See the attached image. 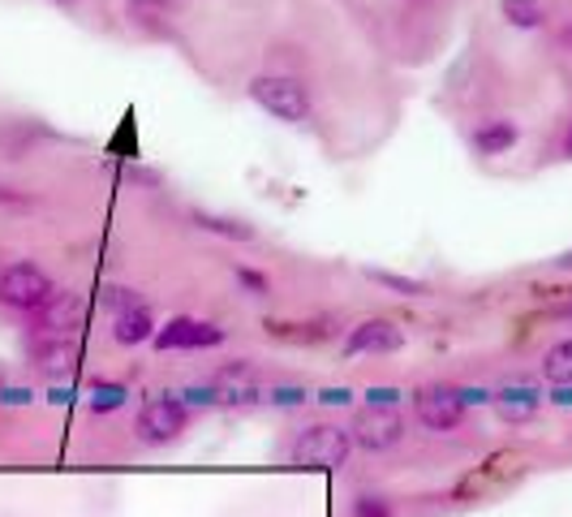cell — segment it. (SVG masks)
I'll return each mask as SVG.
<instances>
[{
  "label": "cell",
  "instance_id": "cell-1",
  "mask_svg": "<svg viewBox=\"0 0 572 517\" xmlns=\"http://www.w3.org/2000/svg\"><path fill=\"white\" fill-rule=\"evenodd\" d=\"M348 449H353V431L319 423V427H306L288 445V465H297V470H341L348 461Z\"/></svg>",
  "mask_w": 572,
  "mask_h": 517
},
{
  "label": "cell",
  "instance_id": "cell-2",
  "mask_svg": "<svg viewBox=\"0 0 572 517\" xmlns=\"http://www.w3.org/2000/svg\"><path fill=\"white\" fill-rule=\"evenodd\" d=\"M250 100L263 113H272L276 121H288V125H297V121L310 116V91H306V82L288 78V74H259L250 82Z\"/></svg>",
  "mask_w": 572,
  "mask_h": 517
},
{
  "label": "cell",
  "instance_id": "cell-3",
  "mask_svg": "<svg viewBox=\"0 0 572 517\" xmlns=\"http://www.w3.org/2000/svg\"><path fill=\"white\" fill-rule=\"evenodd\" d=\"M57 289L48 281V272L39 268V263H9L4 272H0V302L4 306H13V311H39L48 297H53Z\"/></svg>",
  "mask_w": 572,
  "mask_h": 517
},
{
  "label": "cell",
  "instance_id": "cell-4",
  "mask_svg": "<svg viewBox=\"0 0 572 517\" xmlns=\"http://www.w3.org/2000/svg\"><path fill=\"white\" fill-rule=\"evenodd\" d=\"M348 431H353V445H357V449H366V453H388V449L401 445L404 423L392 405H370Z\"/></svg>",
  "mask_w": 572,
  "mask_h": 517
},
{
  "label": "cell",
  "instance_id": "cell-5",
  "mask_svg": "<svg viewBox=\"0 0 572 517\" xmlns=\"http://www.w3.org/2000/svg\"><path fill=\"white\" fill-rule=\"evenodd\" d=\"M413 414L422 427L431 431H453L465 418V402H460V389H444V384H426L413 393Z\"/></svg>",
  "mask_w": 572,
  "mask_h": 517
},
{
  "label": "cell",
  "instance_id": "cell-6",
  "mask_svg": "<svg viewBox=\"0 0 572 517\" xmlns=\"http://www.w3.org/2000/svg\"><path fill=\"white\" fill-rule=\"evenodd\" d=\"M151 341H156V349H216V345H225V328L190 319V315H176L164 328H156Z\"/></svg>",
  "mask_w": 572,
  "mask_h": 517
},
{
  "label": "cell",
  "instance_id": "cell-7",
  "mask_svg": "<svg viewBox=\"0 0 572 517\" xmlns=\"http://www.w3.org/2000/svg\"><path fill=\"white\" fill-rule=\"evenodd\" d=\"M138 431L147 445H169L185 431V405L176 397H151L138 414Z\"/></svg>",
  "mask_w": 572,
  "mask_h": 517
},
{
  "label": "cell",
  "instance_id": "cell-8",
  "mask_svg": "<svg viewBox=\"0 0 572 517\" xmlns=\"http://www.w3.org/2000/svg\"><path fill=\"white\" fill-rule=\"evenodd\" d=\"M404 345V333L392 319H362L348 337H344V353L357 358V353H397Z\"/></svg>",
  "mask_w": 572,
  "mask_h": 517
},
{
  "label": "cell",
  "instance_id": "cell-9",
  "mask_svg": "<svg viewBox=\"0 0 572 517\" xmlns=\"http://www.w3.org/2000/svg\"><path fill=\"white\" fill-rule=\"evenodd\" d=\"M87 324V297L65 289V293H53L44 306H39V328L44 333H78Z\"/></svg>",
  "mask_w": 572,
  "mask_h": 517
},
{
  "label": "cell",
  "instance_id": "cell-10",
  "mask_svg": "<svg viewBox=\"0 0 572 517\" xmlns=\"http://www.w3.org/2000/svg\"><path fill=\"white\" fill-rule=\"evenodd\" d=\"M31 358H35V367L44 375H65L78 362V345L65 341V333H48V337H39L31 345Z\"/></svg>",
  "mask_w": 572,
  "mask_h": 517
},
{
  "label": "cell",
  "instance_id": "cell-11",
  "mask_svg": "<svg viewBox=\"0 0 572 517\" xmlns=\"http://www.w3.org/2000/svg\"><path fill=\"white\" fill-rule=\"evenodd\" d=\"M113 337L116 345H142L156 337V319H151V306L147 302H134L125 306L121 315L113 319Z\"/></svg>",
  "mask_w": 572,
  "mask_h": 517
},
{
  "label": "cell",
  "instance_id": "cell-12",
  "mask_svg": "<svg viewBox=\"0 0 572 517\" xmlns=\"http://www.w3.org/2000/svg\"><path fill=\"white\" fill-rule=\"evenodd\" d=\"M516 138H520V130H516L513 121H504V116H495V121H482L478 130H473V151L478 156H504V151H513Z\"/></svg>",
  "mask_w": 572,
  "mask_h": 517
},
{
  "label": "cell",
  "instance_id": "cell-13",
  "mask_svg": "<svg viewBox=\"0 0 572 517\" xmlns=\"http://www.w3.org/2000/svg\"><path fill=\"white\" fill-rule=\"evenodd\" d=\"M500 13H504V22L516 26V31H538V26L547 22V9H542L538 0H500Z\"/></svg>",
  "mask_w": 572,
  "mask_h": 517
},
{
  "label": "cell",
  "instance_id": "cell-14",
  "mask_svg": "<svg viewBox=\"0 0 572 517\" xmlns=\"http://www.w3.org/2000/svg\"><path fill=\"white\" fill-rule=\"evenodd\" d=\"M185 0H125V18L134 26H151V22H164L181 9Z\"/></svg>",
  "mask_w": 572,
  "mask_h": 517
},
{
  "label": "cell",
  "instance_id": "cell-15",
  "mask_svg": "<svg viewBox=\"0 0 572 517\" xmlns=\"http://www.w3.org/2000/svg\"><path fill=\"white\" fill-rule=\"evenodd\" d=\"M194 225L203 233H220V237H229V241H250V237H254V225L232 221V216H216V212H194Z\"/></svg>",
  "mask_w": 572,
  "mask_h": 517
},
{
  "label": "cell",
  "instance_id": "cell-16",
  "mask_svg": "<svg viewBox=\"0 0 572 517\" xmlns=\"http://www.w3.org/2000/svg\"><path fill=\"white\" fill-rule=\"evenodd\" d=\"M495 405H500V414H504L508 423H520V418H529V414L538 409V393H534V389H504V393L495 397Z\"/></svg>",
  "mask_w": 572,
  "mask_h": 517
},
{
  "label": "cell",
  "instance_id": "cell-17",
  "mask_svg": "<svg viewBox=\"0 0 572 517\" xmlns=\"http://www.w3.org/2000/svg\"><path fill=\"white\" fill-rule=\"evenodd\" d=\"M542 371H547L551 384H572V341L551 345L547 358H542Z\"/></svg>",
  "mask_w": 572,
  "mask_h": 517
},
{
  "label": "cell",
  "instance_id": "cell-18",
  "mask_svg": "<svg viewBox=\"0 0 572 517\" xmlns=\"http://www.w3.org/2000/svg\"><path fill=\"white\" fill-rule=\"evenodd\" d=\"M366 277H370L379 289H388V293H401V297H422V293H426L422 281H413V277H397V272H384V268H366Z\"/></svg>",
  "mask_w": 572,
  "mask_h": 517
},
{
  "label": "cell",
  "instance_id": "cell-19",
  "mask_svg": "<svg viewBox=\"0 0 572 517\" xmlns=\"http://www.w3.org/2000/svg\"><path fill=\"white\" fill-rule=\"evenodd\" d=\"M108 156H121V160H138V130H134V113L121 121V130H116V138L108 143Z\"/></svg>",
  "mask_w": 572,
  "mask_h": 517
},
{
  "label": "cell",
  "instance_id": "cell-20",
  "mask_svg": "<svg viewBox=\"0 0 572 517\" xmlns=\"http://www.w3.org/2000/svg\"><path fill=\"white\" fill-rule=\"evenodd\" d=\"M392 514H397V505H392L388 496H370V492L357 496L353 509H348V517H392Z\"/></svg>",
  "mask_w": 572,
  "mask_h": 517
},
{
  "label": "cell",
  "instance_id": "cell-21",
  "mask_svg": "<svg viewBox=\"0 0 572 517\" xmlns=\"http://www.w3.org/2000/svg\"><path fill=\"white\" fill-rule=\"evenodd\" d=\"M125 397H129V393H125L121 384H95L91 409H95V414H113V409H121V405H125Z\"/></svg>",
  "mask_w": 572,
  "mask_h": 517
},
{
  "label": "cell",
  "instance_id": "cell-22",
  "mask_svg": "<svg viewBox=\"0 0 572 517\" xmlns=\"http://www.w3.org/2000/svg\"><path fill=\"white\" fill-rule=\"evenodd\" d=\"M237 285L245 289L250 297H267L272 293V281L263 272H254V268H237Z\"/></svg>",
  "mask_w": 572,
  "mask_h": 517
},
{
  "label": "cell",
  "instance_id": "cell-23",
  "mask_svg": "<svg viewBox=\"0 0 572 517\" xmlns=\"http://www.w3.org/2000/svg\"><path fill=\"white\" fill-rule=\"evenodd\" d=\"M104 302H108L116 315H121L125 306H134V302H142V297H138V293H129V289H104Z\"/></svg>",
  "mask_w": 572,
  "mask_h": 517
},
{
  "label": "cell",
  "instance_id": "cell-24",
  "mask_svg": "<svg viewBox=\"0 0 572 517\" xmlns=\"http://www.w3.org/2000/svg\"><path fill=\"white\" fill-rule=\"evenodd\" d=\"M401 389H366V402L370 405H401Z\"/></svg>",
  "mask_w": 572,
  "mask_h": 517
},
{
  "label": "cell",
  "instance_id": "cell-25",
  "mask_svg": "<svg viewBox=\"0 0 572 517\" xmlns=\"http://www.w3.org/2000/svg\"><path fill=\"white\" fill-rule=\"evenodd\" d=\"M272 402L276 405H301L306 402V393H301V389H276V393H272Z\"/></svg>",
  "mask_w": 572,
  "mask_h": 517
},
{
  "label": "cell",
  "instance_id": "cell-26",
  "mask_svg": "<svg viewBox=\"0 0 572 517\" xmlns=\"http://www.w3.org/2000/svg\"><path fill=\"white\" fill-rule=\"evenodd\" d=\"M319 402L323 405H348L353 402V393H348V389H323V393H319Z\"/></svg>",
  "mask_w": 572,
  "mask_h": 517
},
{
  "label": "cell",
  "instance_id": "cell-27",
  "mask_svg": "<svg viewBox=\"0 0 572 517\" xmlns=\"http://www.w3.org/2000/svg\"><path fill=\"white\" fill-rule=\"evenodd\" d=\"M185 397H190V405H216L220 402V393H216V389H190Z\"/></svg>",
  "mask_w": 572,
  "mask_h": 517
},
{
  "label": "cell",
  "instance_id": "cell-28",
  "mask_svg": "<svg viewBox=\"0 0 572 517\" xmlns=\"http://www.w3.org/2000/svg\"><path fill=\"white\" fill-rule=\"evenodd\" d=\"M125 177H129V181H138V186H151V190H156V186H160V172H147V169H125Z\"/></svg>",
  "mask_w": 572,
  "mask_h": 517
},
{
  "label": "cell",
  "instance_id": "cell-29",
  "mask_svg": "<svg viewBox=\"0 0 572 517\" xmlns=\"http://www.w3.org/2000/svg\"><path fill=\"white\" fill-rule=\"evenodd\" d=\"M0 402H9V405H26V402H31V393H26V389H4V393H0Z\"/></svg>",
  "mask_w": 572,
  "mask_h": 517
},
{
  "label": "cell",
  "instance_id": "cell-30",
  "mask_svg": "<svg viewBox=\"0 0 572 517\" xmlns=\"http://www.w3.org/2000/svg\"><path fill=\"white\" fill-rule=\"evenodd\" d=\"M556 402H560V405H572V384H560V389H556Z\"/></svg>",
  "mask_w": 572,
  "mask_h": 517
},
{
  "label": "cell",
  "instance_id": "cell-31",
  "mask_svg": "<svg viewBox=\"0 0 572 517\" xmlns=\"http://www.w3.org/2000/svg\"><path fill=\"white\" fill-rule=\"evenodd\" d=\"M556 268H560V272H572V250H564V255L556 259Z\"/></svg>",
  "mask_w": 572,
  "mask_h": 517
},
{
  "label": "cell",
  "instance_id": "cell-32",
  "mask_svg": "<svg viewBox=\"0 0 572 517\" xmlns=\"http://www.w3.org/2000/svg\"><path fill=\"white\" fill-rule=\"evenodd\" d=\"M564 156L572 160V130H569V143H564Z\"/></svg>",
  "mask_w": 572,
  "mask_h": 517
},
{
  "label": "cell",
  "instance_id": "cell-33",
  "mask_svg": "<svg viewBox=\"0 0 572 517\" xmlns=\"http://www.w3.org/2000/svg\"><path fill=\"white\" fill-rule=\"evenodd\" d=\"M53 4H60V9H69V4H78V0H53Z\"/></svg>",
  "mask_w": 572,
  "mask_h": 517
},
{
  "label": "cell",
  "instance_id": "cell-34",
  "mask_svg": "<svg viewBox=\"0 0 572 517\" xmlns=\"http://www.w3.org/2000/svg\"><path fill=\"white\" fill-rule=\"evenodd\" d=\"M564 40H569V44H572V26H569V31H564Z\"/></svg>",
  "mask_w": 572,
  "mask_h": 517
},
{
  "label": "cell",
  "instance_id": "cell-35",
  "mask_svg": "<svg viewBox=\"0 0 572 517\" xmlns=\"http://www.w3.org/2000/svg\"><path fill=\"white\" fill-rule=\"evenodd\" d=\"M0 389H4V367H0Z\"/></svg>",
  "mask_w": 572,
  "mask_h": 517
}]
</instances>
